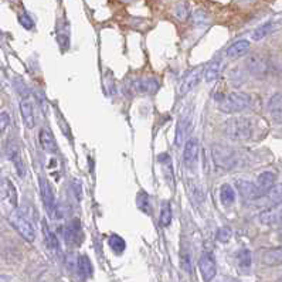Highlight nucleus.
Returning a JSON list of instances; mask_svg holds the SVG:
<instances>
[{
	"label": "nucleus",
	"mask_w": 282,
	"mask_h": 282,
	"mask_svg": "<svg viewBox=\"0 0 282 282\" xmlns=\"http://www.w3.org/2000/svg\"><path fill=\"white\" fill-rule=\"evenodd\" d=\"M223 132L231 141H248L252 135V124L244 116L230 118L223 124Z\"/></svg>",
	"instance_id": "obj_1"
},
{
	"label": "nucleus",
	"mask_w": 282,
	"mask_h": 282,
	"mask_svg": "<svg viewBox=\"0 0 282 282\" xmlns=\"http://www.w3.org/2000/svg\"><path fill=\"white\" fill-rule=\"evenodd\" d=\"M251 98L246 92H230L218 100V109L221 112L233 115L248 108Z\"/></svg>",
	"instance_id": "obj_2"
},
{
	"label": "nucleus",
	"mask_w": 282,
	"mask_h": 282,
	"mask_svg": "<svg viewBox=\"0 0 282 282\" xmlns=\"http://www.w3.org/2000/svg\"><path fill=\"white\" fill-rule=\"evenodd\" d=\"M9 221L13 226V228L22 236L26 241L33 243L35 240V230H34L33 223L29 220V217L23 213L22 210H19L17 207L13 210L9 215Z\"/></svg>",
	"instance_id": "obj_3"
},
{
	"label": "nucleus",
	"mask_w": 282,
	"mask_h": 282,
	"mask_svg": "<svg viewBox=\"0 0 282 282\" xmlns=\"http://www.w3.org/2000/svg\"><path fill=\"white\" fill-rule=\"evenodd\" d=\"M212 156L214 160L215 166L220 169H233L237 165V155L236 152L223 143H215L212 147Z\"/></svg>",
	"instance_id": "obj_4"
},
{
	"label": "nucleus",
	"mask_w": 282,
	"mask_h": 282,
	"mask_svg": "<svg viewBox=\"0 0 282 282\" xmlns=\"http://www.w3.org/2000/svg\"><path fill=\"white\" fill-rule=\"evenodd\" d=\"M192 111L187 109L181 113L177 125H176V138H175V143L176 146H181L184 145V141L189 138L190 132H192Z\"/></svg>",
	"instance_id": "obj_5"
},
{
	"label": "nucleus",
	"mask_w": 282,
	"mask_h": 282,
	"mask_svg": "<svg viewBox=\"0 0 282 282\" xmlns=\"http://www.w3.org/2000/svg\"><path fill=\"white\" fill-rule=\"evenodd\" d=\"M199 268L204 281H212L217 274V265L212 252H204L199 260Z\"/></svg>",
	"instance_id": "obj_6"
},
{
	"label": "nucleus",
	"mask_w": 282,
	"mask_h": 282,
	"mask_svg": "<svg viewBox=\"0 0 282 282\" xmlns=\"http://www.w3.org/2000/svg\"><path fill=\"white\" fill-rule=\"evenodd\" d=\"M40 193H41V200L44 203V207L47 212L51 215L56 214L57 206H56V197H54V192L53 187L50 186V183L45 179H40Z\"/></svg>",
	"instance_id": "obj_7"
},
{
	"label": "nucleus",
	"mask_w": 282,
	"mask_h": 282,
	"mask_svg": "<svg viewBox=\"0 0 282 282\" xmlns=\"http://www.w3.org/2000/svg\"><path fill=\"white\" fill-rule=\"evenodd\" d=\"M236 187H237L240 196L244 199V200H258L262 197V194L258 190L257 184L248 180H238L236 183Z\"/></svg>",
	"instance_id": "obj_8"
},
{
	"label": "nucleus",
	"mask_w": 282,
	"mask_h": 282,
	"mask_svg": "<svg viewBox=\"0 0 282 282\" xmlns=\"http://www.w3.org/2000/svg\"><path fill=\"white\" fill-rule=\"evenodd\" d=\"M64 240L68 246H74L77 247L82 241H84V234H82V228L79 226L78 220H74L70 226L64 230Z\"/></svg>",
	"instance_id": "obj_9"
},
{
	"label": "nucleus",
	"mask_w": 282,
	"mask_h": 282,
	"mask_svg": "<svg viewBox=\"0 0 282 282\" xmlns=\"http://www.w3.org/2000/svg\"><path fill=\"white\" fill-rule=\"evenodd\" d=\"M199 158V141L197 139H189L184 145V152H183V163L186 166H193Z\"/></svg>",
	"instance_id": "obj_10"
},
{
	"label": "nucleus",
	"mask_w": 282,
	"mask_h": 282,
	"mask_svg": "<svg viewBox=\"0 0 282 282\" xmlns=\"http://www.w3.org/2000/svg\"><path fill=\"white\" fill-rule=\"evenodd\" d=\"M246 66H247V70L252 75H257V77H262L267 74L268 71V64L267 61L260 56H251L249 58H247L246 61Z\"/></svg>",
	"instance_id": "obj_11"
},
{
	"label": "nucleus",
	"mask_w": 282,
	"mask_h": 282,
	"mask_svg": "<svg viewBox=\"0 0 282 282\" xmlns=\"http://www.w3.org/2000/svg\"><path fill=\"white\" fill-rule=\"evenodd\" d=\"M281 206V204H280ZM260 223L265 224V226H277V224H282V206L281 207H272L265 212H262L260 214Z\"/></svg>",
	"instance_id": "obj_12"
},
{
	"label": "nucleus",
	"mask_w": 282,
	"mask_h": 282,
	"mask_svg": "<svg viewBox=\"0 0 282 282\" xmlns=\"http://www.w3.org/2000/svg\"><path fill=\"white\" fill-rule=\"evenodd\" d=\"M132 90L135 91V92H142V94H155V92L159 90L158 79H136V81H134V84H132Z\"/></svg>",
	"instance_id": "obj_13"
},
{
	"label": "nucleus",
	"mask_w": 282,
	"mask_h": 282,
	"mask_svg": "<svg viewBox=\"0 0 282 282\" xmlns=\"http://www.w3.org/2000/svg\"><path fill=\"white\" fill-rule=\"evenodd\" d=\"M268 113L272 118L274 122L282 124V95L281 94H275L271 97V100L268 101Z\"/></svg>",
	"instance_id": "obj_14"
},
{
	"label": "nucleus",
	"mask_w": 282,
	"mask_h": 282,
	"mask_svg": "<svg viewBox=\"0 0 282 282\" xmlns=\"http://www.w3.org/2000/svg\"><path fill=\"white\" fill-rule=\"evenodd\" d=\"M202 78V68H196V70H193L192 72H189L184 79L181 81L180 84V94L181 95H184V94H187V92H190V91L199 84V81Z\"/></svg>",
	"instance_id": "obj_15"
},
{
	"label": "nucleus",
	"mask_w": 282,
	"mask_h": 282,
	"mask_svg": "<svg viewBox=\"0 0 282 282\" xmlns=\"http://www.w3.org/2000/svg\"><path fill=\"white\" fill-rule=\"evenodd\" d=\"M38 141H40L41 147L44 149L47 153H53V155H54V153L58 152V146H57L56 139H54V136H53V134H51L48 129L43 128V129L40 131V134H38Z\"/></svg>",
	"instance_id": "obj_16"
},
{
	"label": "nucleus",
	"mask_w": 282,
	"mask_h": 282,
	"mask_svg": "<svg viewBox=\"0 0 282 282\" xmlns=\"http://www.w3.org/2000/svg\"><path fill=\"white\" fill-rule=\"evenodd\" d=\"M20 113H22V119L24 125L29 129H33L34 125H35V116H34L33 105L27 98H23L22 102H20Z\"/></svg>",
	"instance_id": "obj_17"
},
{
	"label": "nucleus",
	"mask_w": 282,
	"mask_h": 282,
	"mask_svg": "<svg viewBox=\"0 0 282 282\" xmlns=\"http://www.w3.org/2000/svg\"><path fill=\"white\" fill-rule=\"evenodd\" d=\"M257 187L262 196H265L267 192L275 184V173L272 172H262L260 176L257 177Z\"/></svg>",
	"instance_id": "obj_18"
},
{
	"label": "nucleus",
	"mask_w": 282,
	"mask_h": 282,
	"mask_svg": "<svg viewBox=\"0 0 282 282\" xmlns=\"http://www.w3.org/2000/svg\"><path fill=\"white\" fill-rule=\"evenodd\" d=\"M249 51V41L247 40H240L237 43L231 44L226 50V54L230 58H240L244 57Z\"/></svg>",
	"instance_id": "obj_19"
},
{
	"label": "nucleus",
	"mask_w": 282,
	"mask_h": 282,
	"mask_svg": "<svg viewBox=\"0 0 282 282\" xmlns=\"http://www.w3.org/2000/svg\"><path fill=\"white\" fill-rule=\"evenodd\" d=\"M77 271L82 280H88L94 274V267L87 255H81L77 261Z\"/></svg>",
	"instance_id": "obj_20"
},
{
	"label": "nucleus",
	"mask_w": 282,
	"mask_h": 282,
	"mask_svg": "<svg viewBox=\"0 0 282 282\" xmlns=\"http://www.w3.org/2000/svg\"><path fill=\"white\" fill-rule=\"evenodd\" d=\"M262 262L265 265H281L282 264V247L280 248L267 249L262 252Z\"/></svg>",
	"instance_id": "obj_21"
},
{
	"label": "nucleus",
	"mask_w": 282,
	"mask_h": 282,
	"mask_svg": "<svg viewBox=\"0 0 282 282\" xmlns=\"http://www.w3.org/2000/svg\"><path fill=\"white\" fill-rule=\"evenodd\" d=\"M220 202L224 207H230L236 202V190L230 184H223L220 187Z\"/></svg>",
	"instance_id": "obj_22"
},
{
	"label": "nucleus",
	"mask_w": 282,
	"mask_h": 282,
	"mask_svg": "<svg viewBox=\"0 0 282 282\" xmlns=\"http://www.w3.org/2000/svg\"><path fill=\"white\" fill-rule=\"evenodd\" d=\"M43 233H44L45 244L47 247L51 249L53 252H57L60 249V243H58V238L56 237V234L50 230V227L47 226V221L43 220Z\"/></svg>",
	"instance_id": "obj_23"
},
{
	"label": "nucleus",
	"mask_w": 282,
	"mask_h": 282,
	"mask_svg": "<svg viewBox=\"0 0 282 282\" xmlns=\"http://www.w3.org/2000/svg\"><path fill=\"white\" fill-rule=\"evenodd\" d=\"M220 70H221V60L220 58H215L213 60L206 70H204V78L207 82H213L217 77H218V74H220Z\"/></svg>",
	"instance_id": "obj_24"
},
{
	"label": "nucleus",
	"mask_w": 282,
	"mask_h": 282,
	"mask_svg": "<svg viewBox=\"0 0 282 282\" xmlns=\"http://www.w3.org/2000/svg\"><path fill=\"white\" fill-rule=\"evenodd\" d=\"M136 204H138V209H139L141 212H143L145 214H152V202H150V197H149L147 193H138Z\"/></svg>",
	"instance_id": "obj_25"
},
{
	"label": "nucleus",
	"mask_w": 282,
	"mask_h": 282,
	"mask_svg": "<svg viewBox=\"0 0 282 282\" xmlns=\"http://www.w3.org/2000/svg\"><path fill=\"white\" fill-rule=\"evenodd\" d=\"M267 199L271 206H280L282 204V183L274 184L271 189L267 192Z\"/></svg>",
	"instance_id": "obj_26"
},
{
	"label": "nucleus",
	"mask_w": 282,
	"mask_h": 282,
	"mask_svg": "<svg viewBox=\"0 0 282 282\" xmlns=\"http://www.w3.org/2000/svg\"><path fill=\"white\" fill-rule=\"evenodd\" d=\"M3 192H4V196L7 197L9 203L11 204L13 209L17 207V194H16V187L11 184L9 180H4L3 183Z\"/></svg>",
	"instance_id": "obj_27"
},
{
	"label": "nucleus",
	"mask_w": 282,
	"mask_h": 282,
	"mask_svg": "<svg viewBox=\"0 0 282 282\" xmlns=\"http://www.w3.org/2000/svg\"><path fill=\"white\" fill-rule=\"evenodd\" d=\"M108 244L109 247L112 248V251L115 254H122L126 248V243L122 237L116 236V234H112L111 237L108 238Z\"/></svg>",
	"instance_id": "obj_28"
},
{
	"label": "nucleus",
	"mask_w": 282,
	"mask_h": 282,
	"mask_svg": "<svg viewBox=\"0 0 282 282\" xmlns=\"http://www.w3.org/2000/svg\"><path fill=\"white\" fill-rule=\"evenodd\" d=\"M159 223H160L162 227H168L172 223V209H170V204L168 202H165V203L162 204Z\"/></svg>",
	"instance_id": "obj_29"
},
{
	"label": "nucleus",
	"mask_w": 282,
	"mask_h": 282,
	"mask_svg": "<svg viewBox=\"0 0 282 282\" xmlns=\"http://www.w3.org/2000/svg\"><path fill=\"white\" fill-rule=\"evenodd\" d=\"M237 261L238 265H240L241 268H249V267H251V262H252L251 251L247 248L240 249L237 254Z\"/></svg>",
	"instance_id": "obj_30"
},
{
	"label": "nucleus",
	"mask_w": 282,
	"mask_h": 282,
	"mask_svg": "<svg viewBox=\"0 0 282 282\" xmlns=\"http://www.w3.org/2000/svg\"><path fill=\"white\" fill-rule=\"evenodd\" d=\"M271 29H272V23H265V24L260 26V27L252 33V40H255V41L262 40L265 35H268V33L271 32Z\"/></svg>",
	"instance_id": "obj_31"
},
{
	"label": "nucleus",
	"mask_w": 282,
	"mask_h": 282,
	"mask_svg": "<svg viewBox=\"0 0 282 282\" xmlns=\"http://www.w3.org/2000/svg\"><path fill=\"white\" fill-rule=\"evenodd\" d=\"M6 153H7V158L10 159L11 162L14 160L16 158L20 156V150H19V146L14 141H9L7 142V146H6Z\"/></svg>",
	"instance_id": "obj_32"
},
{
	"label": "nucleus",
	"mask_w": 282,
	"mask_h": 282,
	"mask_svg": "<svg viewBox=\"0 0 282 282\" xmlns=\"http://www.w3.org/2000/svg\"><path fill=\"white\" fill-rule=\"evenodd\" d=\"M189 7H187V4L186 3H179L177 6H176V9H175V14H176V17L179 19V20H186L187 17H189Z\"/></svg>",
	"instance_id": "obj_33"
},
{
	"label": "nucleus",
	"mask_w": 282,
	"mask_h": 282,
	"mask_svg": "<svg viewBox=\"0 0 282 282\" xmlns=\"http://www.w3.org/2000/svg\"><path fill=\"white\" fill-rule=\"evenodd\" d=\"M57 121H58V125H60V128H61L63 134L67 136L68 139H71V138H72V134H71V131H70V126H68L67 121L63 118V115H61L60 112H57Z\"/></svg>",
	"instance_id": "obj_34"
},
{
	"label": "nucleus",
	"mask_w": 282,
	"mask_h": 282,
	"mask_svg": "<svg viewBox=\"0 0 282 282\" xmlns=\"http://www.w3.org/2000/svg\"><path fill=\"white\" fill-rule=\"evenodd\" d=\"M181 268L186 272L192 274V260H190V255L187 251L181 252Z\"/></svg>",
	"instance_id": "obj_35"
},
{
	"label": "nucleus",
	"mask_w": 282,
	"mask_h": 282,
	"mask_svg": "<svg viewBox=\"0 0 282 282\" xmlns=\"http://www.w3.org/2000/svg\"><path fill=\"white\" fill-rule=\"evenodd\" d=\"M230 237H231V228H228V227L220 228L218 233H217V240L221 241V243H227L230 240Z\"/></svg>",
	"instance_id": "obj_36"
},
{
	"label": "nucleus",
	"mask_w": 282,
	"mask_h": 282,
	"mask_svg": "<svg viewBox=\"0 0 282 282\" xmlns=\"http://www.w3.org/2000/svg\"><path fill=\"white\" fill-rule=\"evenodd\" d=\"M19 22L22 24L24 29H27V30H32L34 27V23L33 20L30 19V16L29 14H26V13H23L19 16Z\"/></svg>",
	"instance_id": "obj_37"
},
{
	"label": "nucleus",
	"mask_w": 282,
	"mask_h": 282,
	"mask_svg": "<svg viewBox=\"0 0 282 282\" xmlns=\"http://www.w3.org/2000/svg\"><path fill=\"white\" fill-rule=\"evenodd\" d=\"M10 124V116L7 112H0V135L7 129V126Z\"/></svg>",
	"instance_id": "obj_38"
},
{
	"label": "nucleus",
	"mask_w": 282,
	"mask_h": 282,
	"mask_svg": "<svg viewBox=\"0 0 282 282\" xmlns=\"http://www.w3.org/2000/svg\"><path fill=\"white\" fill-rule=\"evenodd\" d=\"M58 44H60V47H61L63 50H67L68 47H70V37H68V34H58Z\"/></svg>",
	"instance_id": "obj_39"
},
{
	"label": "nucleus",
	"mask_w": 282,
	"mask_h": 282,
	"mask_svg": "<svg viewBox=\"0 0 282 282\" xmlns=\"http://www.w3.org/2000/svg\"><path fill=\"white\" fill-rule=\"evenodd\" d=\"M193 17H194L196 24H207V16L204 14L203 11H196Z\"/></svg>",
	"instance_id": "obj_40"
},
{
	"label": "nucleus",
	"mask_w": 282,
	"mask_h": 282,
	"mask_svg": "<svg viewBox=\"0 0 282 282\" xmlns=\"http://www.w3.org/2000/svg\"><path fill=\"white\" fill-rule=\"evenodd\" d=\"M72 190H74V194L77 197V200H81L82 199V186L78 180H74L72 183Z\"/></svg>",
	"instance_id": "obj_41"
},
{
	"label": "nucleus",
	"mask_w": 282,
	"mask_h": 282,
	"mask_svg": "<svg viewBox=\"0 0 282 282\" xmlns=\"http://www.w3.org/2000/svg\"><path fill=\"white\" fill-rule=\"evenodd\" d=\"M280 238L282 240V228H281V231H280Z\"/></svg>",
	"instance_id": "obj_42"
},
{
	"label": "nucleus",
	"mask_w": 282,
	"mask_h": 282,
	"mask_svg": "<svg viewBox=\"0 0 282 282\" xmlns=\"http://www.w3.org/2000/svg\"><path fill=\"white\" fill-rule=\"evenodd\" d=\"M1 37H3V33H1V30H0V40H1Z\"/></svg>",
	"instance_id": "obj_43"
},
{
	"label": "nucleus",
	"mask_w": 282,
	"mask_h": 282,
	"mask_svg": "<svg viewBox=\"0 0 282 282\" xmlns=\"http://www.w3.org/2000/svg\"><path fill=\"white\" fill-rule=\"evenodd\" d=\"M241 1H251V0H241Z\"/></svg>",
	"instance_id": "obj_44"
},
{
	"label": "nucleus",
	"mask_w": 282,
	"mask_h": 282,
	"mask_svg": "<svg viewBox=\"0 0 282 282\" xmlns=\"http://www.w3.org/2000/svg\"><path fill=\"white\" fill-rule=\"evenodd\" d=\"M126 1H132V0H126Z\"/></svg>",
	"instance_id": "obj_45"
},
{
	"label": "nucleus",
	"mask_w": 282,
	"mask_h": 282,
	"mask_svg": "<svg viewBox=\"0 0 282 282\" xmlns=\"http://www.w3.org/2000/svg\"><path fill=\"white\" fill-rule=\"evenodd\" d=\"M280 280H281V281H282V277H281V278H280Z\"/></svg>",
	"instance_id": "obj_46"
},
{
	"label": "nucleus",
	"mask_w": 282,
	"mask_h": 282,
	"mask_svg": "<svg viewBox=\"0 0 282 282\" xmlns=\"http://www.w3.org/2000/svg\"><path fill=\"white\" fill-rule=\"evenodd\" d=\"M58 1H61V0H58Z\"/></svg>",
	"instance_id": "obj_47"
}]
</instances>
